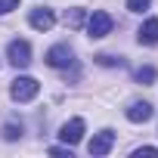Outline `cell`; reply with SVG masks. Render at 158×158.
<instances>
[{
    "label": "cell",
    "mask_w": 158,
    "mask_h": 158,
    "mask_svg": "<svg viewBox=\"0 0 158 158\" xmlns=\"http://www.w3.org/2000/svg\"><path fill=\"white\" fill-rule=\"evenodd\" d=\"M37 93H40V84L34 81V77H28V74L16 77V81L10 84V96H13L16 102H31Z\"/></svg>",
    "instance_id": "obj_1"
},
{
    "label": "cell",
    "mask_w": 158,
    "mask_h": 158,
    "mask_svg": "<svg viewBox=\"0 0 158 158\" xmlns=\"http://www.w3.org/2000/svg\"><path fill=\"white\" fill-rule=\"evenodd\" d=\"M6 59H10L16 68L31 65V44H28V40H10V47H6Z\"/></svg>",
    "instance_id": "obj_2"
},
{
    "label": "cell",
    "mask_w": 158,
    "mask_h": 158,
    "mask_svg": "<svg viewBox=\"0 0 158 158\" xmlns=\"http://www.w3.org/2000/svg\"><path fill=\"white\" fill-rule=\"evenodd\" d=\"M47 65H50V68H71V65H74L71 47H65V44L50 47V50H47Z\"/></svg>",
    "instance_id": "obj_3"
},
{
    "label": "cell",
    "mask_w": 158,
    "mask_h": 158,
    "mask_svg": "<svg viewBox=\"0 0 158 158\" xmlns=\"http://www.w3.org/2000/svg\"><path fill=\"white\" fill-rule=\"evenodd\" d=\"M109 31H112V16L102 13V10H96V13L87 19V34H90L93 40H99V37H106Z\"/></svg>",
    "instance_id": "obj_4"
},
{
    "label": "cell",
    "mask_w": 158,
    "mask_h": 158,
    "mask_svg": "<svg viewBox=\"0 0 158 158\" xmlns=\"http://www.w3.org/2000/svg\"><path fill=\"white\" fill-rule=\"evenodd\" d=\"M112 146H115V133H112V130H99V133L90 139L87 152H90L93 158H102V155H109V152H112Z\"/></svg>",
    "instance_id": "obj_5"
},
{
    "label": "cell",
    "mask_w": 158,
    "mask_h": 158,
    "mask_svg": "<svg viewBox=\"0 0 158 158\" xmlns=\"http://www.w3.org/2000/svg\"><path fill=\"white\" fill-rule=\"evenodd\" d=\"M59 136H62L65 146H77V143L84 139V118H71V121H65L62 130H59Z\"/></svg>",
    "instance_id": "obj_6"
},
{
    "label": "cell",
    "mask_w": 158,
    "mask_h": 158,
    "mask_svg": "<svg viewBox=\"0 0 158 158\" xmlns=\"http://www.w3.org/2000/svg\"><path fill=\"white\" fill-rule=\"evenodd\" d=\"M127 121H133V124H146L149 118H152V106L146 102V99H136V102H130L127 106Z\"/></svg>",
    "instance_id": "obj_7"
},
{
    "label": "cell",
    "mask_w": 158,
    "mask_h": 158,
    "mask_svg": "<svg viewBox=\"0 0 158 158\" xmlns=\"http://www.w3.org/2000/svg\"><path fill=\"white\" fill-rule=\"evenodd\" d=\"M28 22H31V28H37V31H50L53 25H56V16H53V10H31V16H28Z\"/></svg>",
    "instance_id": "obj_8"
},
{
    "label": "cell",
    "mask_w": 158,
    "mask_h": 158,
    "mask_svg": "<svg viewBox=\"0 0 158 158\" xmlns=\"http://www.w3.org/2000/svg\"><path fill=\"white\" fill-rule=\"evenodd\" d=\"M136 40L143 47H155L158 44V19H146L139 25V31H136Z\"/></svg>",
    "instance_id": "obj_9"
},
{
    "label": "cell",
    "mask_w": 158,
    "mask_h": 158,
    "mask_svg": "<svg viewBox=\"0 0 158 158\" xmlns=\"http://www.w3.org/2000/svg\"><path fill=\"white\" fill-rule=\"evenodd\" d=\"M81 22H84V10H68L65 13V25L68 28H81Z\"/></svg>",
    "instance_id": "obj_10"
},
{
    "label": "cell",
    "mask_w": 158,
    "mask_h": 158,
    "mask_svg": "<svg viewBox=\"0 0 158 158\" xmlns=\"http://www.w3.org/2000/svg\"><path fill=\"white\" fill-rule=\"evenodd\" d=\"M155 77H158V71H155L152 65H146V68H136V81H139V84H152Z\"/></svg>",
    "instance_id": "obj_11"
},
{
    "label": "cell",
    "mask_w": 158,
    "mask_h": 158,
    "mask_svg": "<svg viewBox=\"0 0 158 158\" xmlns=\"http://www.w3.org/2000/svg\"><path fill=\"white\" fill-rule=\"evenodd\" d=\"M96 62H99V65H106V68H115V65L121 68V65H124V59H121V56H109V53H99V56H96Z\"/></svg>",
    "instance_id": "obj_12"
},
{
    "label": "cell",
    "mask_w": 158,
    "mask_h": 158,
    "mask_svg": "<svg viewBox=\"0 0 158 158\" xmlns=\"http://www.w3.org/2000/svg\"><path fill=\"white\" fill-rule=\"evenodd\" d=\"M19 136H22V124H6V127H3V139L13 143V139H19Z\"/></svg>",
    "instance_id": "obj_13"
},
{
    "label": "cell",
    "mask_w": 158,
    "mask_h": 158,
    "mask_svg": "<svg viewBox=\"0 0 158 158\" xmlns=\"http://www.w3.org/2000/svg\"><path fill=\"white\" fill-rule=\"evenodd\" d=\"M152 6V0H127V10L130 13H143V10H149Z\"/></svg>",
    "instance_id": "obj_14"
},
{
    "label": "cell",
    "mask_w": 158,
    "mask_h": 158,
    "mask_svg": "<svg viewBox=\"0 0 158 158\" xmlns=\"http://www.w3.org/2000/svg\"><path fill=\"white\" fill-rule=\"evenodd\" d=\"M13 10H19V0H0V16H6Z\"/></svg>",
    "instance_id": "obj_15"
},
{
    "label": "cell",
    "mask_w": 158,
    "mask_h": 158,
    "mask_svg": "<svg viewBox=\"0 0 158 158\" xmlns=\"http://www.w3.org/2000/svg\"><path fill=\"white\" fill-rule=\"evenodd\" d=\"M143 155H152V158H158V149H155V146H143V149H136V152H133V158H143Z\"/></svg>",
    "instance_id": "obj_16"
}]
</instances>
